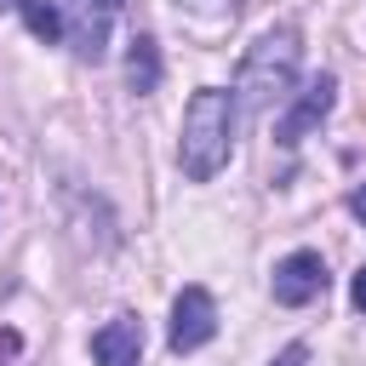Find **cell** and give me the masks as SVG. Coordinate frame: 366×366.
I'll return each mask as SVG.
<instances>
[{
  "instance_id": "cell-1",
  "label": "cell",
  "mask_w": 366,
  "mask_h": 366,
  "mask_svg": "<svg viewBox=\"0 0 366 366\" xmlns=\"http://www.w3.org/2000/svg\"><path fill=\"white\" fill-rule=\"evenodd\" d=\"M234 114H240V103L223 86H200L189 97L183 126H177V172L189 183H212L229 166V154H234Z\"/></svg>"
},
{
  "instance_id": "cell-2",
  "label": "cell",
  "mask_w": 366,
  "mask_h": 366,
  "mask_svg": "<svg viewBox=\"0 0 366 366\" xmlns=\"http://www.w3.org/2000/svg\"><path fill=\"white\" fill-rule=\"evenodd\" d=\"M297 63H303V34H297L292 23L263 29V34L246 46V57H240V74H234V103H240L246 114H263L274 97H286V92H292Z\"/></svg>"
},
{
  "instance_id": "cell-3",
  "label": "cell",
  "mask_w": 366,
  "mask_h": 366,
  "mask_svg": "<svg viewBox=\"0 0 366 366\" xmlns=\"http://www.w3.org/2000/svg\"><path fill=\"white\" fill-rule=\"evenodd\" d=\"M126 11V0H63V40L74 46L80 63L109 57V29Z\"/></svg>"
},
{
  "instance_id": "cell-4",
  "label": "cell",
  "mask_w": 366,
  "mask_h": 366,
  "mask_svg": "<svg viewBox=\"0 0 366 366\" xmlns=\"http://www.w3.org/2000/svg\"><path fill=\"white\" fill-rule=\"evenodd\" d=\"M212 337H217V297L206 286H183L177 303H172V332H166L172 355H194Z\"/></svg>"
},
{
  "instance_id": "cell-5",
  "label": "cell",
  "mask_w": 366,
  "mask_h": 366,
  "mask_svg": "<svg viewBox=\"0 0 366 366\" xmlns=\"http://www.w3.org/2000/svg\"><path fill=\"white\" fill-rule=\"evenodd\" d=\"M269 292H274L280 309H303V303H315V297L326 292V257L309 252V246L286 252V257L274 263V274H269Z\"/></svg>"
},
{
  "instance_id": "cell-6",
  "label": "cell",
  "mask_w": 366,
  "mask_h": 366,
  "mask_svg": "<svg viewBox=\"0 0 366 366\" xmlns=\"http://www.w3.org/2000/svg\"><path fill=\"white\" fill-rule=\"evenodd\" d=\"M332 103H337V80H332V74H315V80L292 97V109L274 120V143H280V149H297V143L332 114Z\"/></svg>"
},
{
  "instance_id": "cell-7",
  "label": "cell",
  "mask_w": 366,
  "mask_h": 366,
  "mask_svg": "<svg viewBox=\"0 0 366 366\" xmlns=\"http://www.w3.org/2000/svg\"><path fill=\"white\" fill-rule=\"evenodd\" d=\"M92 360L97 366H137L143 360V326L137 315H114L92 332Z\"/></svg>"
},
{
  "instance_id": "cell-8",
  "label": "cell",
  "mask_w": 366,
  "mask_h": 366,
  "mask_svg": "<svg viewBox=\"0 0 366 366\" xmlns=\"http://www.w3.org/2000/svg\"><path fill=\"white\" fill-rule=\"evenodd\" d=\"M126 86H132L137 97H149V92L160 86V46H154V34H132V51H126Z\"/></svg>"
},
{
  "instance_id": "cell-9",
  "label": "cell",
  "mask_w": 366,
  "mask_h": 366,
  "mask_svg": "<svg viewBox=\"0 0 366 366\" xmlns=\"http://www.w3.org/2000/svg\"><path fill=\"white\" fill-rule=\"evenodd\" d=\"M17 11H23L34 40H46V46L63 40V0H17Z\"/></svg>"
},
{
  "instance_id": "cell-10",
  "label": "cell",
  "mask_w": 366,
  "mask_h": 366,
  "mask_svg": "<svg viewBox=\"0 0 366 366\" xmlns=\"http://www.w3.org/2000/svg\"><path fill=\"white\" fill-rule=\"evenodd\" d=\"M17 355H23V337H17L11 326H0V366H6V360H17Z\"/></svg>"
},
{
  "instance_id": "cell-11",
  "label": "cell",
  "mask_w": 366,
  "mask_h": 366,
  "mask_svg": "<svg viewBox=\"0 0 366 366\" xmlns=\"http://www.w3.org/2000/svg\"><path fill=\"white\" fill-rule=\"evenodd\" d=\"M274 366H309V349H303V343H286V349L274 355Z\"/></svg>"
},
{
  "instance_id": "cell-12",
  "label": "cell",
  "mask_w": 366,
  "mask_h": 366,
  "mask_svg": "<svg viewBox=\"0 0 366 366\" xmlns=\"http://www.w3.org/2000/svg\"><path fill=\"white\" fill-rule=\"evenodd\" d=\"M349 297H355V309L366 315V263H360V274H355V286H349Z\"/></svg>"
},
{
  "instance_id": "cell-13",
  "label": "cell",
  "mask_w": 366,
  "mask_h": 366,
  "mask_svg": "<svg viewBox=\"0 0 366 366\" xmlns=\"http://www.w3.org/2000/svg\"><path fill=\"white\" fill-rule=\"evenodd\" d=\"M349 212H355V217H360V223H366V183H360V189H355V194H349Z\"/></svg>"
},
{
  "instance_id": "cell-14",
  "label": "cell",
  "mask_w": 366,
  "mask_h": 366,
  "mask_svg": "<svg viewBox=\"0 0 366 366\" xmlns=\"http://www.w3.org/2000/svg\"><path fill=\"white\" fill-rule=\"evenodd\" d=\"M0 11H17V0H0Z\"/></svg>"
},
{
  "instance_id": "cell-15",
  "label": "cell",
  "mask_w": 366,
  "mask_h": 366,
  "mask_svg": "<svg viewBox=\"0 0 366 366\" xmlns=\"http://www.w3.org/2000/svg\"><path fill=\"white\" fill-rule=\"evenodd\" d=\"M229 6H240V0H229Z\"/></svg>"
}]
</instances>
